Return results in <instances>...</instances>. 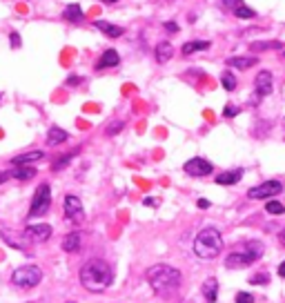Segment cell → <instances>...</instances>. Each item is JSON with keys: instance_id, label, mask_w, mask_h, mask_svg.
I'll return each instance as SVG.
<instances>
[{"instance_id": "ffe728a7", "label": "cell", "mask_w": 285, "mask_h": 303, "mask_svg": "<svg viewBox=\"0 0 285 303\" xmlns=\"http://www.w3.org/2000/svg\"><path fill=\"white\" fill-rule=\"evenodd\" d=\"M240 178H243V169L236 167V169H230V172L218 174L216 183H218V185H234V183H238Z\"/></svg>"}, {"instance_id": "ba28073f", "label": "cell", "mask_w": 285, "mask_h": 303, "mask_svg": "<svg viewBox=\"0 0 285 303\" xmlns=\"http://www.w3.org/2000/svg\"><path fill=\"white\" fill-rule=\"evenodd\" d=\"M272 92H274V76H272V71L267 69L258 71L256 80H254V101H263Z\"/></svg>"}, {"instance_id": "e0dca14e", "label": "cell", "mask_w": 285, "mask_h": 303, "mask_svg": "<svg viewBox=\"0 0 285 303\" xmlns=\"http://www.w3.org/2000/svg\"><path fill=\"white\" fill-rule=\"evenodd\" d=\"M212 47V43L209 40H190V43H185L181 47V53L183 56H191L194 51H205V49Z\"/></svg>"}, {"instance_id": "d590c367", "label": "cell", "mask_w": 285, "mask_h": 303, "mask_svg": "<svg viewBox=\"0 0 285 303\" xmlns=\"http://www.w3.org/2000/svg\"><path fill=\"white\" fill-rule=\"evenodd\" d=\"M163 27H165V31H169V34H178V25L174 20H167Z\"/></svg>"}, {"instance_id": "3957f363", "label": "cell", "mask_w": 285, "mask_h": 303, "mask_svg": "<svg viewBox=\"0 0 285 303\" xmlns=\"http://www.w3.org/2000/svg\"><path fill=\"white\" fill-rule=\"evenodd\" d=\"M223 250V236L216 227H203L194 239V254L198 258H216Z\"/></svg>"}, {"instance_id": "7a4b0ae2", "label": "cell", "mask_w": 285, "mask_h": 303, "mask_svg": "<svg viewBox=\"0 0 285 303\" xmlns=\"http://www.w3.org/2000/svg\"><path fill=\"white\" fill-rule=\"evenodd\" d=\"M147 283L151 285V290L158 297H169L181 285V272L167 263H156L147 270Z\"/></svg>"}, {"instance_id": "9a60e30c", "label": "cell", "mask_w": 285, "mask_h": 303, "mask_svg": "<svg viewBox=\"0 0 285 303\" xmlns=\"http://www.w3.org/2000/svg\"><path fill=\"white\" fill-rule=\"evenodd\" d=\"M258 62L256 56H230L227 58V65L234 67V69H249V67H254Z\"/></svg>"}, {"instance_id": "277c9868", "label": "cell", "mask_w": 285, "mask_h": 303, "mask_svg": "<svg viewBox=\"0 0 285 303\" xmlns=\"http://www.w3.org/2000/svg\"><path fill=\"white\" fill-rule=\"evenodd\" d=\"M263 256V243L258 241H247L243 245V250H236V252L227 254L225 258V265L230 270H236V267H247L249 263H254L256 258Z\"/></svg>"}, {"instance_id": "8d00e7d4", "label": "cell", "mask_w": 285, "mask_h": 303, "mask_svg": "<svg viewBox=\"0 0 285 303\" xmlns=\"http://www.w3.org/2000/svg\"><path fill=\"white\" fill-rule=\"evenodd\" d=\"M11 178V172H0V185H2L4 181H9Z\"/></svg>"}, {"instance_id": "d6a6232c", "label": "cell", "mask_w": 285, "mask_h": 303, "mask_svg": "<svg viewBox=\"0 0 285 303\" xmlns=\"http://www.w3.org/2000/svg\"><path fill=\"white\" fill-rule=\"evenodd\" d=\"M236 303H254V297L249 292H238L236 294Z\"/></svg>"}, {"instance_id": "d6986e66", "label": "cell", "mask_w": 285, "mask_h": 303, "mask_svg": "<svg viewBox=\"0 0 285 303\" xmlns=\"http://www.w3.org/2000/svg\"><path fill=\"white\" fill-rule=\"evenodd\" d=\"M62 18H65L67 22H80L85 18V11H83V7H80V4L69 2L65 7V11H62Z\"/></svg>"}, {"instance_id": "ab89813d", "label": "cell", "mask_w": 285, "mask_h": 303, "mask_svg": "<svg viewBox=\"0 0 285 303\" xmlns=\"http://www.w3.org/2000/svg\"><path fill=\"white\" fill-rule=\"evenodd\" d=\"M279 241L285 245V230H281V232H279Z\"/></svg>"}, {"instance_id": "e575fe53", "label": "cell", "mask_w": 285, "mask_h": 303, "mask_svg": "<svg viewBox=\"0 0 285 303\" xmlns=\"http://www.w3.org/2000/svg\"><path fill=\"white\" fill-rule=\"evenodd\" d=\"M83 83V78H80L78 74H71L69 78H67V85H69V87H76V85H80Z\"/></svg>"}, {"instance_id": "83f0119b", "label": "cell", "mask_w": 285, "mask_h": 303, "mask_svg": "<svg viewBox=\"0 0 285 303\" xmlns=\"http://www.w3.org/2000/svg\"><path fill=\"white\" fill-rule=\"evenodd\" d=\"M74 156H76V152H69L67 156H60V158H56L51 163V169H53V172H60L62 167H67V165H69V160L74 158Z\"/></svg>"}, {"instance_id": "4316f807", "label": "cell", "mask_w": 285, "mask_h": 303, "mask_svg": "<svg viewBox=\"0 0 285 303\" xmlns=\"http://www.w3.org/2000/svg\"><path fill=\"white\" fill-rule=\"evenodd\" d=\"M265 212H267V214H272V216H281V214L285 212V205H283V203H279V201H267Z\"/></svg>"}, {"instance_id": "4dcf8cb0", "label": "cell", "mask_w": 285, "mask_h": 303, "mask_svg": "<svg viewBox=\"0 0 285 303\" xmlns=\"http://www.w3.org/2000/svg\"><path fill=\"white\" fill-rule=\"evenodd\" d=\"M238 4H243V0H218V7L230 9V11H234Z\"/></svg>"}, {"instance_id": "7402d4cb", "label": "cell", "mask_w": 285, "mask_h": 303, "mask_svg": "<svg viewBox=\"0 0 285 303\" xmlns=\"http://www.w3.org/2000/svg\"><path fill=\"white\" fill-rule=\"evenodd\" d=\"M67 138H69V134L65 132V129H60V127H49V132H47V143L49 145H60V143H65Z\"/></svg>"}, {"instance_id": "f1b7e54d", "label": "cell", "mask_w": 285, "mask_h": 303, "mask_svg": "<svg viewBox=\"0 0 285 303\" xmlns=\"http://www.w3.org/2000/svg\"><path fill=\"white\" fill-rule=\"evenodd\" d=\"M123 127H125V123H123V120H114V123H109V125H107L105 134H107V136H114V134L123 132Z\"/></svg>"}, {"instance_id": "cb8c5ba5", "label": "cell", "mask_w": 285, "mask_h": 303, "mask_svg": "<svg viewBox=\"0 0 285 303\" xmlns=\"http://www.w3.org/2000/svg\"><path fill=\"white\" fill-rule=\"evenodd\" d=\"M221 85H223V89L225 92H234L236 89V76H234V71H230V69H225L221 74Z\"/></svg>"}, {"instance_id": "484cf974", "label": "cell", "mask_w": 285, "mask_h": 303, "mask_svg": "<svg viewBox=\"0 0 285 303\" xmlns=\"http://www.w3.org/2000/svg\"><path fill=\"white\" fill-rule=\"evenodd\" d=\"M267 49H283L281 40H272V43H252V51H267Z\"/></svg>"}, {"instance_id": "2e32d148", "label": "cell", "mask_w": 285, "mask_h": 303, "mask_svg": "<svg viewBox=\"0 0 285 303\" xmlns=\"http://www.w3.org/2000/svg\"><path fill=\"white\" fill-rule=\"evenodd\" d=\"M45 158V152L34 150V152H25V154H18L11 158V165H31L34 160H43Z\"/></svg>"}, {"instance_id": "30bf717a", "label": "cell", "mask_w": 285, "mask_h": 303, "mask_svg": "<svg viewBox=\"0 0 285 303\" xmlns=\"http://www.w3.org/2000/svg\"><path fill=\"white\" fill-rule=\"evenodd\" d=\"M65 214H67V218L74 223L83 221V203H80V199L76 194L65 196Z\"/></svg>"}, {"instance_id": "8992f818", "label": "cell", "mask_w": 285, "mask_h": 303, "mask_svg": "<svg viewBox=\"0 0 285 303\" xmlns=\"http://www.w3.org/2000/svg\"><path fill=\"white\" fill-rule=\"evenodd\" d=\"M49 207H51V187L47 185V183H43V185L36 187L34 192V199H31V205H29V214L27 216H43L45 212H49Z\"/></svg>"}, {"instance_id": "44dd1931", "label": "cell", "mask_w": 285, "mask_h": 303, "mask_svg": "<svg viewBox=\"0 0 285 303\" xmlns=\"http://www.w3.org/2000/svg\"><path fill=\"white\" fill-rule=\"evenodd\" d=\"M216 294H218V281L216 279H207L203 283V297L207 303H216Z\"/></svg>"}, {"instance_id": "9c48e42d", "label": "cell", "mask_w": 285, "mask_h": 303, "mask_svg": "<svg viewBox=\"0 0 285 303\" xmlns=\"http://www.w3.org/2000/svg\"><path fill=\"white\" fill-rule=\"evenodd\" d=\"M183 169H185L190 176L194 178H200V176H207V174H212L214 165L209 163L207 158H200V156H194V158H190L185 165H183Z\"/></svg>"}, {"instance_id": "5bb4252c", "label": "cell", "mask_w": 285, "mask_h": 303, "mask_svg": "<svg viewBox=\"0 0 285 303\" xmlns=\"http://www.w3.org/2000/svg\"><path fill=\"white\" fill-rule=\"evenodd\" d=\"M94 27H96V29H100L107 38H120V36L125 34V29L120 25H114V22H107V20H96V22H94Z\"/></svg>"}, {"instance_id": "52a82bcc", "label": "cell", "mask_w": 285, "mask_h": 303, "mask_svg": "<svg viewBox=\"0 0 285 303\" xmlns=\"http://www.w3.org/2000/svg\"><path fill=\"white\" fill-rule=\"evenodd\" d=\"M281 192H283V183L281 181H263L258 185L249 187L247 196L252 201H261V199H272V196L281 194Z\"/></svg>"}, {"instance_id": "5b68a950", "label": "cell", "mask_w": 285, "mask_h": 303, "mask_svg": "<svg viewBox=\"0 0 285 303\" xmlns=\"http://www.w3.org/2000/svg\"><path fill=\"white\" fill-rule=\"evenodd\" d=\"M43 279V270L38 265H22V267H16L11 274V281L13 285L18 288H36Z\"/></svg>"}, {"instance_id": "74e56055", "label": "cell", "mask_w": 285, "mask_h": 303, "mask_svg": "<svg viewBox=\"0 0 285 303\" xmlns=\"http://www.w3.org/2000/svg\"><path fill=\"white\" fill-rule=\"evenodd\" d=\"M196 205H198L200 209H207V207H209V201H207V199H200V201H198V203H196Z\"/></svg>"}, {"instance_id": "6da1fadb", "label": "cell", "mask_w": 285, "mask_h": 303, "mask_svg": "<svg viewBox=\"0 0 285 303\" xmlns=\"http://www.w3.org/2000/svg\"><path fill=\"white\" fill-rule=\"evenodd\" d=\"M111 267L102 258H89L83 267H80V285L87 292H102L107 285H111Z\"/></svg>"}, {"instance_id": "603a6c76", "label": "cell", "mask_w": 285, "mask_h": 303, "mask_svg": "<svg viewBox=\"0 0 285 303\" xmlns=\"http://www.w3.org/2000/svg\"><path fill=\"white\" fill-rule=\"evenodd\" d=\"M34 176H36V167H31V165H16V169L11 172V178H16V181H29Z\"/></svg>"}, {"instance_id": "60d3db41", "label": "cell", "mask_w": 285, "mask_h": 303, "mask_svg": "<svg viewBox=\"0 0 285 303\" xmlns=\"http://www.w3.org/2000/svg\"><path fill=\"white\" fill-rule=\"evenodd\" d=\"M142 205H156V201L154 199H145L142 201Z\"/></svg>"}, {"instance_id": "f35d334b", "label": "cell", "mask_w": 285, "mask_h": 303, "mask_svg": "<svg viewBox=\"0 0 285 303\" xmlns=\"http://www.w3.org/2000/svg\"><path fill=\"white\" fill-rule=\"evenodd\" d=\"M279 274H281V276H283V279H285V261H283V263H281V265H279Z\"/></svg>"}, {"instance_id": "836d02e7", "label": "cell", "mask_w": 285, "mask_h": 303, "mask_svg": "<svg viewBox=\"0 0 285 303\" xmlns=\"http://www.w3.org/2000/svg\"><path fill=\"white\" fill-rule=\"evenodd\" d=\"M9 40H11V47H20V34H18V31H11V34H9Z\"/></svg>"}, {"instance_id": "b9f144b4", "label": "cell", "mask_w": 285, "mask_h": 303, "mask_svg": "<svg viewBox=\"0 0 285 303\" xmlns=\"http://www.w3.org/2000/svg\"><path fill=\"white\" fill-rule=\"evenodd\" d=\"M105 2H116V0H105Z\"/></svg>"}, {"instance_id": "d4e9b609", "label": "cell", "mask_w": 285, "mask_h": 303, "mask_svg": "<svg viewBox=\"0 0 285 303\" xmlns=\"http://www.w3.org/2000/svg\"><path fill=\"white\" fill-rule=\"evenodd\" d=\"M232 13H234L236 18H240V20H249V18H256V11H254V9H249L245 2L238 4V7H236Z\"/></svg>"}, {"instance_id": "1f68e13d", "label": "cell", "mask_w": 285, "mask_h": 303, "mask_svg": "<svg viewBox=\"0 0 285 303\" xmlns=\"http://www.w3.org/2000/svg\"><path fill=\"white\" fill-rule=\"evenodd\" d=\"M238 107H236V105H225V107H223V116H225V118H234V116L236 114H238Z\"/></svg>"}, {"instance_id": "4fadbf2b", "label": "cell", "mask_w": 285, "mask_h": 303, "mask_svg": "<svg viewBox=\"0 0 285 303\" xmlns=\"http://www.w3.org/2000/svg\"><path fill=\"white\" fill-rule=\"evenodd\" d=\"M172 56H174V47H172V43H169V40H160V43L154 47V58H156V62H158V65L167 62Z\"/></svg>"}, {"instance_id": "7c38bea8", "label": "cell", "mask_w": 285, "mask_h": 303, "mask_svg": "<svg viewBox=\"0 0 285 303\" xmlns=\"http://www.w3.org/2000/svg\"><path fill=\"white\" fill-rule=\"evenodd\" d=\"M118 62H120V53L116 49H105L96 62V69H109V67H116Z\"/></svg>"}, {"instance_id": "8fae6325", "label": "cell", "mask_w": 285, "mask_h": 303, "mask_svg": "<svg viewBox=\"0 0 285 303\" xmlns=\"http://www.w3.org/2000/svg\"><path fill=\"white\" fill-rule=\"evenodd\" d=\"M51 225H45V223H38V225H27L25 230V239L34 241V243H45V241L51 236Z\"/></svg>"}, {"instance_id": "f546056e", "label": "cell", "mask_w": 285, "mask_h": 303, "mask_svg": "<svg viewBox=\"0 0 285 303\" xmlns=\"http://www.w3.org/2000/svg\"><path fill=\"white\" fill-rule=\"evenodd\" d=\"M249 283H252V285H265V283H270V274H265V272L254 274L252 279H249Z\"/></svg>"}, {"instance_id": "ac0fdd59", "label": "cell", "mask_w": 285, "mask_h": 303, "mask_svg": "<svg viewBox=\"0 0 285 303\" xmlns=\"http://www.w3.org/2000/svg\"><path fill=\"white\" fill-rule=\"evenodd\" d=\"M80 243H83V236H80V232H69V234L62 239V250L65 252H78L80 250Z\"/></svg>"}, {"instance_id": "7bdbcfd3", "label": "cell", "mask_w": 285, "mask_h": 303, "mask_svg": "<svg viewBox=\"0 0 285 303\" xmlns=\"http://www.w3.org/2000/svg\"><path fill=\"white\" fill-rule=\"evenodd\" d=\"M283 125H285V118H283Z\"/></svg>"}]
</instances>
